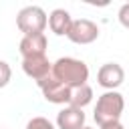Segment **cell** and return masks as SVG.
I'll list each match as a JSON object with an SVG mask.
<instances>
[{
  "label": "cell",
  "mask_w": 129,
  "mask_h": 129,
  "mask_svg": "<svg viewBox=\"0 0 129 129\" xmlns=\"http://www.w3.org/2000/svg\"><path fill=\"white\" fill-rule=\"evenodd\" d=\"M12 79V69L6 60H0V89H4Z\"/></svg>",
  "instance_id": "obj_13"
},
{
  "label": "cell",
  "mask_w": 129,
  "mask_h": 129,
  "mask_svg": "<svg viewBox=\"0 0 129 129\" xmlns=\"http://www.w3.org/2000/svg\"><path fill=\"white\" fill-rule=\"evenodd\" d=\"M83 129H93V127H87V125H85V127H83Z\"/></svg>",
  "instance_id": "obj_16"
},
{
  "label": "cell",
  "mask_w": 129,
  "mask_h": 129,
  "mask_svg": "<svg viewBox=\"0 0 129 129\" xmlns=\"http://www.w3.org/2000/svg\"><path fill=\"white\" fill-rule=\"evenodd\" d=\"M123 81H125V71L117 62H105L97 73V83L105 91H115L117 87L123 85Z\"/></svg>",
  "instance_id": "obj_6"
},
{
  "label": "cell",
  "mask_w": 129,
  "mask_h": 129,
  "mask_svg": "<svg viewBox=\"0 0 129 129\" xmlns=\"http://www.w3.org/2000/svg\"><path fill=\"white\" fill-rule=\"evenodd\" d=\"M91 101H93V89H91L89 85H83V87L73 89V93H71V105H73V107L85 109Z\"/></svg>",
  "instance_id": "obj_11"
},
{
  "label": "cell",
  "mask_w": 129,
  "mask_h": 129,
  "mask_svg": "<svg viewBox=\"0 0 129 129\" xmlns=\"http://www.w3.org/2000/svg\"><path fill=\"white\" fill-rule=\"evenodd\" d=\"M85 113L79 107L67 105L56 113V129H83L85 127Z\"/></svg>",
  "instance_id": "obj_8"
},
{
  "label": "cell",
  "mask_w": 129,
  "mask_h": 129,
  "mask_svg": "<svg viewBox=\"0 0 129 129\" xmlns=\"http://www.w3.org/2000/svg\"><path fill=\"white\" fill-rule=\"evenodd\" d=\"M67 38L75 44H91L99 38V26L89 18H77V20H73V26H71Z\"/></svg>",
  "instance_id": "obj_5"
},
{
  "label": "cell",
  "mask_w": 129,
  "mask_h": 129,
  "mask_svg": "<svg viewBox=\"0 0 129 129\" xmlns=\"http://www.w3.org/2000/svg\"><path fill=\"white\" fill-rule=\"evenodd\" d=\"M54 79H58L60 83H64L71 89L83 87L89 81V67L75 56H60L52 62V73Z\"/></svg>",
  "instance_id": "obj_1"
},
{
  "label": "cell",
  "mask_w": 129,
  "mask_h": 129,
  "mask_svg": "<svg viewBox=\"0 0 129 129\" xmlns=\"http://www.w3.org/2000/svg\"><path fill=\"white\" fill-rule=\"evenodd\" d=\"M99 129H125L121 121H113V123H107V125H101Z\"/></svg>",
  "instance_id": "obj_15"
},
{
  "label": "cell",
  "mask_w": 129,
  "mask_h": 129,
  "mask_svg": "<svg viewBox=\"0 0 129 129\" xmlns=\"http://www.w3.org/2000/svg\"><path fill=\"white\" fill-rule=\"evenodd\" d=\"M26 129H56V125H52L46 117H32L26 123Z\"/></svg>",
  "instance_id": "obj_12"
},
{
  "label": "cell",
  "mask_w": 129,
  "mask_h": 129,
  "mask_svg": "<svg viewBox=\"0 0 129 129\" xmlns=\"http://www.w3.org/2000/svg\"><path fill=\"white\" fill-rule=\"evenodd\" d=\"M16 26L24 36L44 34V28L48 26V14L40 6H24L16 14Z\"/></svg>",
  "instance_id": "obj_3"
},
{
  "label": "cell",
  "mask_w": 129,
  "mask_h": 129,
  "mask_svg": "<svg viewBox=\"0 0 129 129\" xmlns=\"http://www.w3.org/2000/svg\"><path fill=\"white\" fill-rule=\"evenodd\" d=\"M22 71L26 77H30L32 81H42L52 73V62L46 58V54L42 56H30V58H22Z\"/></svg>",
  "instance_id": "obj_7"
},
{
  "label": "cell",
  "mask_w": 129,
  "mask_h": 129,
  "mask_svg": "<svg viewBox=\"0 0 129 129\" xmlns=\"http://www.w3.org/2000/svg\"><path fill=\"white\" fill-rule=\"evenodd\" d=\"M71 26H73V16L64 8H54L48 14V28L56 36H67L69 30H71Z\"/></svg>",
  "instance_id": "obj_10"
},
{
  "label": "cell",
  "mask_w": 129,
  "mask_h": 129,
  "mask_svg": "<svg viewBox=\"0 0 129 129\" xmlns=\"http://www.w3.org/2000/svg\"><path fill=\"white\" fill-rule=\"evenodd\" d=\"M117 18H119L121 26L129 28V2H127V4H123V6L119 8V12H117Z\"/></svg>",
  "instance_id": "obj_14"
},
{
  "label": "cell",
  "mask_w": 129,
  "mask_h": 129,
  "mask_svg": "<svg viewBox=\"0 0 129 129\" xmlns=\"http://www.w3.org/2000/svg\"><path fill=\"white\" fill-rule=\"evenodd\" d=\"M36 85H38L42 97L48 103H52V105H64V107L71 105V93H73V89L67 87L64 83H60L58 79H54L52 75H48L46 79L38 81Z\"/></svg>",
  "instance_id": "obj_4"
},
{
  "label": "cell",
  "mask_w": 129,
  "mask_h": 129,
  "mask_svg": "<svg viewBox=\"0 0 129 129\" xmlns=\"http://www.w3.org/2000/svg\"><path fill=\"white\" fill-rule=\"evenodd\" d=\"M125 109V99L119 91H105L99 99H97V105H95V121L97 125H107V123H113V121H119L121 119V113Z\"/></svg>",
  "instance_id": "obj_2"
},
{
  "label": "cell",
  "mask_w": 129,
  "mask_h": 129,
  "mask_svg": "<svg viewBox=\"0 0 129 129\" xmlns=\"http://www.w3.org/2000/svg\"><path fill=\"white\" fill-rule=\"evenodd\" d=\"M48 48V40L46 34H30V36H22L18 50L22 54V58H30V56H42L46 54Z\"/></svg>",
  "instance_id": "obj_9"
}]
</instances>
